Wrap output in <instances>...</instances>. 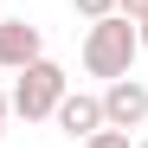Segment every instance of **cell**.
Segmentation results:
<instances>
[{"mask_svg":"<svg viewBox=\"0 0 148 148\" xmlns=\"http://www.w3.org/2000/svg\"><path fill=\"white\" fill-rule=\"evenodd\" d=\"M135 148H148V135H142V142H135Z\"/></svg>","mask_w":148,"mask_h":148,"instance_id":"cell-11","label":"cell"},{"mask_svg":"<svg viewBox=\"0 0 148 148\" xmlns=\"http://www.w3.org/2000/svg\"><path fill=\"white\" fill-rule=\"evenodd\" d=\"M0 13H7V7H0Z\"/></svg>","mask_w":148,"mask_h":148,"instance_id":"cell-12","label":"cell"},{"mask_svg":"<svg viewBox=\"0 0 148 148\" xmlns=\"http://www.w3.org/2000/svg\"><path fill=\"white\" fill-rule=\"evenodd\" d=\"M135 52H142V32H135V19H90V32H84V71L90 77H135Z\"/></svg>","mask_w":148,"mask_h":148,"instance_id":"cell-1","label":"cell"},{"mask_svg":"<svg viewBox=\"0 0 148 148\" xmlns=\"http://www.w3.org/2000/svg\"><path fill=\"white\" fill-rule=\"evenodd\" d=\"M52 122H58L71 142H90L97 129H103V97H90V90H64V103L52 110Z\"/></svg>","mask_w":148,"mask_h":148,"instance_id":"cell-5","label":"cell"},{"mask_svg":"<svg viewBox=\"0 0 148 148\" xmlns=\"http://www.w3.org/2000/svg\"><path fill=\"white\" fill-rule=\"evenodd\" d=\"M135 32H142V52H148V19H142V26H135Z\"/></svg>","mask_w":148,"mask_h":148,"instance_id":"cell-10","label":"cell"},{"mask_svg":"<svg viewBox=\"0 0 148 148\" xmlns=\"http://www.w3.org/2000/svg\"><path fill=\"white\" fill-rule=\"evenodd\" d=\"M32 58H45V39L32 19H13V13H0V71H26Z\"/></svg>","mask_w":148,"mask_h":148,"instance_id":"cell-4","label":"cell"},{"mask_svg":"<svg viewBox=\"0 0 148 148\" xmlns=\"http://www.w3.org/2000/svg\"><path fill=\"white\" fill-rule=\"evenodd\" d=\"M7 116H13V110H7V90H0V129H7Z\"/></svg>","mask_w":148,"mask_h":148,"instance_id":"cell-9","label":"cell"},{"mask_svg":"<svg viewBox=\"0 0 148 148\" xmlns=\"http://www.w3.org/2000/svg\"><path fill=\"white\" fill-rule=\"evenodd\" d=\"M116 13H122V19H135V26H142V19H148V0H116Z\"/></svg>","mask_w":148,"mask_h":148,"instance_id":"cell-8","label":"cell"},{"mask_svg":"<svg viewBox=\"0 0 148 148\" xmlns=\"http://www.w3.org/2000/svg\"><path fill=\"white\" fill-rule=\"evenodd\" d=\"M103 122H110V129H142V122H148V84L142 77H110Z\"/></svg>","mask_w":148,"mask_h":148,"instance_id":"cell-3","label":"cell"},{"mask_svg":"<svg viewBox=\"0 0 148 148\" xmlns=\"http://www.w3.org/2000/svg\"><path fill=\"white\" fill-rule=\"evenodd\" d=\"M64 90H71L64 64H52V58H32V64L13 77V97H7V110H13L19 122H52V110L64 103Z\"/></svg>","mask_w":148,"mask_h":148,"instance_id":"cell-2","label":"cell"},{"mask_svg":"<svg viewBox=\"0 0 148 148\" xmlns=\"http://www.w3.org/2000/svg\"><path fill=\"white\" fill-rule=\"evenodd\" d=\"M84 148H135V142H129V129H110V122H103V129H97Z\"/></svg>","mask_w":148,"mask_h":148,"instance_id":"cell-6","label":"cell"},{"mask_svg":"<svg viewBox=\"0 0 148 148\" xmlns=\"http://www.w3.org/2000/svg\"><path fill=\"white\" fill-rule=\"evenodd\" d=\"M71 13H77V19H110L116 0H71Z\"/></svg>","mask_w":148,"mask_h":148,"instance_id":"cell-7","label":"cell"}]
</instances>
